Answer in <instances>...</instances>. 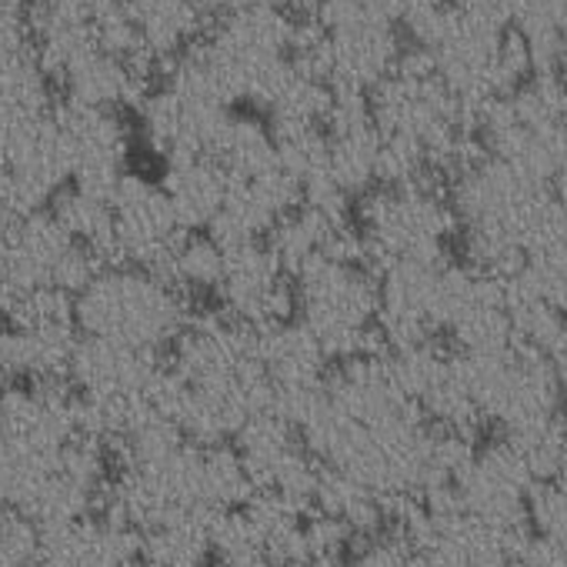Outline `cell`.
I'll return each mask as SVG.
<instances>
[{
  "mask_svg": "<svg viewBox=\"0 0 567 567\" xmlns=\"http://www.w3.org/2000/svg\"><path fill=\"white\" fill-rule=\"evenodd\" d=\"M78 328L91 338H107L161 354L190 321L187 295L164 274L137 264H107L74 298Z\"/></svg>",
  "mask_w": 567,
  "mask_h": 567,
  "instance_id": "6da1fadb",
  "label": "cell"
},
{
  "mask_svg": "<svg viewBox=\"0 0 567 567\" xmlns=\"http://www.w3.org/2000/svg\"><path fill=\"white\" fill-rule=\"evenodd\" d=\"M298 315L328 358L378 354L381 338V274L364 257L321 254L295 274Z\"/></svg>",
  "mask_w": 567,
  "mask_h": 567,
  "instance_id": "7a4b0ae2",
  "label": "cell"
},
{
  "mask_svg": "<svg viewBox=\"0 0 567 567\" xmlns=\"http://www.w3.org/2000/svg\"><path fill=\"white\" fill-rule=\"evenodd\" d=\"M368 260L384 270L408 260H444L461 224L451 197L424 184H378L358 200Z\"/></svg>",
  "mask_w": 567,
  "mask_h": 567,
  "instance_id": "3957f363",
  "label": "cell"
},
{
  "mask_svg": "<svg viewBox=\"0 0 567 567\" xmlns=\"http://www.w3.org/2000/svg\"><path fill=\"white\" fill-rule=\"evenodd\" d=\"M224 277L217 288V301L224 315L260 331L277 321L298 315L295 274L280 264L267 240H250L237 247H224Z\"/></svg>",
  "mask_w": 567,
  "mask_h": 567,
  "instance_id": "277c9868",
  "label": "cell"
},
{
  "mask_svg": "<svg viewBox=\"0 0 567 567\" xmlns=\"http://www.w3.org/2000/svg\"><path fill=\"white\" fill-rule=\"evenodd\" d=\"M54 114L71 161V184L111 197L121 177L127 174L131 154V131L124 124V114L107 107H87L78 101H64Z\"/></svg>",
  "mask_w": 567,
  "mask_h": 567,
  "instance_id": "5b68a950",
  "label": "cell"
},
{
  "mask_svg": "<svg viewBox=\"0 0 567 567\" xmlns=\"http://www.w3.org/2000/svg\"><path fill=\"white\" fill-rule=\"evenodd\" d=\"M111 204H114V240H117L121 264H137L161 274L164 260L187 234L161 181L154 184L141 174H124L111 194Z\"/></svg>",
  "mask_w": 567,
  "mask_h": 567,
  "instance_id": "8992f818",
  "label": "cell"
},
{
  "mask_svg": "<svg viewBox=\"0 0 567 567\" xmlns=\"http://www.w3.org/2000/svg\"><path fill=\"white\" fill-rule=\"evenodd\" d=\"M230 111L234 107L210 104L204 97H194L161 81L147 94V101L137 107L141 137L164 164L177 157H190V154H210L214 137Z\"/></svg>",
  "mask_w": 567,
  "mask_h": 567,
  "instance_id": "52a82bcc",
  "label": "cell"
},
{
  "mask_svg": "<svg viewBox=\"0 0 567 567\" xmlns=\"http://www.w3.org/2000/svg\"><path fill=\"white\" fill-rule=\"evenodd\" d=\"M154 68L157 64L117 58L97 44L84 58H78L58 84L64 87L68 101L124 114V111H137L147 101V94L154 91L151 87Z\"/></svg>",
  "mask_w": 567,
  "mask_h": 567,
  "instance_id": "ba28073f",
  "label": "cell"
},
{
  "mask_svg": "<svg viewBox=\"0 0 567 567\" xmlns=\"http://www.w3.org/2000/svg\"><path fill=\"white\" fill-rule=\"evenodd\" d=\"M157 371L161 358L154 351L81 334L68 378L87 398H134L147 394Z\"/></svg>",
  "mask_w": 567,
  "mask_h": 567,
  "instance_id": "9c48e42d",
  "label": "cell"
},
{
  "mask_svg": "<svg viewBox=\"0 0 567 567\" xmlns=\"http://www.w3.org/2000/svg\"><path fill=\"white\" fill-rule=\"evenodd\" d=\"M78 237H71V230L58 220V214L51 207L34 210V214H21L14 217L4 250L18 280V291L24 288H51L54 274L64 260V254L74 247Z\"/></svg>",
  "mask_w": 567,
  "mask_h": 567,
  "instance_id": "30bf717a",
  "label": "cell"
},
{
  "mask_svg": "<svg viewBox=\"0 0 567 567\" xmlns=\"http://www.w3.org/2000/svg\"><path fill=\"white\" fill-rule=\"evenodd\" d=\"M161 187L167 190L171 207L184 230H207L227 200L230 174L217 157L190 154L164 164Z\"/></svg>",
  "mask_w": 567,
  "mask_h": 567,
  "instance_id": "8fae6325",
  "label": "cell"
},
{
  "mask_svg": "<svg viewBox=\"0 0 567 567\" xmlns=\"http://www.w3.org/2000/svg\"><path fill=\"white\" fill-rule=\"evenodd\" d=\"M51 210L58 214V220L71 230V237H78L81 244H87L91 250H97V257L104 264H121L117 257V240H114V204L107 194L68 184Z\"/></svg>",
  "mask_w": 567,
  "mask_h": 567,
  "instance_id": "7c38bea8",
  "label": "cell"
},
{
  "mask_svg": "<svg viewBox=\"0 0 567 567\" xmlns=\"http://www.w3.org/2000/svg\"><path fill=\"white\" fill-rule=\"evenodd\" d=\"M224 247L207 230H187L171 257L164 260L161 274L177 284L184 295H217L224 277Z\"/></svg>",
  "mask_w": 567,
  "mask_h": 567,
  "instance_id": "4fadbf2b",
  "label": "cell"
},
{
  "mask_svg": "<svg viewBox=\"0 0 567 567\" xmlns=\"http://www.w3.org/2000/svg\"><path fill=\"white\" fill-rule=\"evenodd\" d=\"M51 111V74L28 48L0 54V121Z\"/></svg>",
  "mask_w": 567,
  "mask_h": 567,
  "instance_id": "5bb4252c",
  "label": "cell"
},
{
  "mask_svg": "<svg viewBox=\"0 0 567 567\" xmlns=\"http://www.w3.org/2000/svg\"><path fill=\"white\" fill-rule=\"evenodd\" d=\"M28 38V0H0V54L24 48Z\"/></svg>",
  "mask_w": 567,
  "mask_h": 567,
  "instance_id": "9a60e30c",
  "label": "cell"
},
{
  "mask_svg": "<svg viewBox=\"0 0 567 567\" xmlns=\"http://www.w3.org/2000/svg\"><path fill=\"white\" fill-rule=\"evenodd\" d=\"M14 298H18V280H14L8 250H4V244H0V318L8 315V308H11Z\"/></svg>",
  "mask_w": 567,
  "mask_h": 567,
  "instance_id": "2e32d148",
  "label": "cell"
},
{
  "mask_svg": "<svg viewBox=\"0 0 567 567\" xmlns=\"http://www.w3.org/2000/svg\"><path fill=\"white\" fill-rule=\"evenodd\" d=\"M547 358L554 364V374L560 381V388L567 391V321L560 324V331L554 334V341L547 344Z\"/></svg>",
  "mask_w": 567,
  "mask_h": 567,
  "instance_id": "e0dca14e",
  "label": "cell"
},
{
  "mask_svg": "<svg viewBox=\"0 0 567 567\" xmlns=\"http://www.w3.org/2000/svg\"><path fill=\"white\" fill-rule=\"evenodd\" d=\"M550 194H554V200L567 210V154H564V161H560L557 174L550 177Z\"/></svg>",
  "mask_w": 567,
  "mask_h": 567,
  "instance_id": "ac0fdd59",
  "label": "cell"
},
{
  "mask_svg": "<svg viewBox=\"0 0 567 567\" xmlns=\"http://www.w3.org/2000/svg\"><path fill=\"white\" fill-rule=\"evenodd\" d=\"M28 4H38V0H28Z\"/></svg>",
  "mask_w": 567,
  "mask_h": 567,
  "instance_id": "d6986e66",
  "label": "cell"
}]
</instances>
